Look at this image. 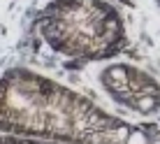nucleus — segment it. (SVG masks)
<instances>
[{"mask_svg": "<svg viewBox=\"0 0 160 144\" xmlns=\"http://www.w3.org/2000/svg\"><path fill=\"white\" fill-rule=\"evenodd\" d=\"M132 77H135V70H128L123 65H116V68H109L102 75L104 84L112 93H116L118 100L137 107L139 112H151L158 102V88L151 79L142 77L132 84Z\"/></svg>", "mask_w": 160, "mask_h": 144, "instance_id": "f257e3e1", "label": "nucleus"}, {"mask_svg": "<svg viewBox=\"0 0 160 144\" xmlns=\"http://www.w3.org/2000/svg\"><path fill=\"white\" fill-rule=\"evenodd\" d=\"M128 144H148L146 137L142 135V132H130L128 135Z\"/></svg>", "mask_w": 160, "mask_h": 144, "instance_id": "f03ea898", "label": "nucleus"}, {"mask_svg": "<svg viewBox=\"0 0 160 144\" xmlns=\"http://www.w3.org/2000/svg\"><path fill=\"white\" fill-rule=\"evenodd\" d=\"M148 144H160V140H153V142H148Z\"/></svg>", "mask_w": 160, "mask_h": 144, "instance_id": "7ed1b4c3", "label": "nucleus"}]
</instances>
